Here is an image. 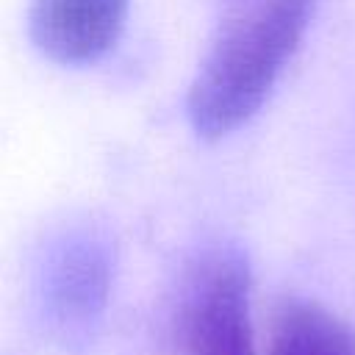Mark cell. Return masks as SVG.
I'll return each mask as SVG.
<instances>
[{
  "label": "cell",
  "instance_id": "5b68a950",
  "mask_svg": "<svg viewBox=\"0 0 355 355\" xmlns=\"http://www.w3.org/2000/svg\"><path fill=\"white\" fill-rule=\"evenodd\" d=\"M266 355H355V333L316 302H286L272 322Z\"/></svg>",
  "mask_w": 355,
  "mask_h": 355
},
{
  "label": "cell",
  "instance_id": "277c9868",
  "mask_svg": "<svg viewBox=\"0 0 355 355\" xmlns=\"http://www.w3.org/2000/svg\"><path fill=\"white\" fill-rule=\"evenodd\" d=\"M125 17L128 0H31L28 31L50 61L80 67L116 44Z\"/></svg>",
  "mask_w": 355,
  "mask_h": 355
},
{
  "label": "cell",
  "instance_id": "3957f363",
  "mask_svg": "<svg viewBox=\"0 0 355 355\" xmlns=\"http://www.w3.org/2000/svg\"><path fill=\"white\" fill-rule=\"evenodd\" d=\"M111 258L94 233H69L44 266V305L67 338H86L108 305Z\"/></svg>",
  "mask_w": 355,
  "mask_h": 355
},
{
  "label": "cell",
  "instance_id": "6da1fadb",
  "mask_svg": "<svg viewBox=\"0 0 355 355\" xmlns=\"http://www.w3.org/2000/svg\"><path fill=\"white\" fill-rule=\"evenodd\" d=\"M316 3L244 0L236 6L186 94V114L200 139H225L255 116L297 53Z\"/></svg>",
  "mask_w": 355,
  "mask_h": 355
},
{
  "label": "cell",
  "instance_id": "7a4b0ae2",
  "mask_svg": "<svg viewBox=\"0 0 355 355\" xmlns=\"http://www.w3.org/2000/svg\"><path fill=\"white\" fill-rule=\"evenodd\" d=\"M175 355H255L250 272L239 252H208L191 269L175 319Z\"/></svg>",
  "mask_w": 355,
  "mask_h": 355
}]
</instances>
